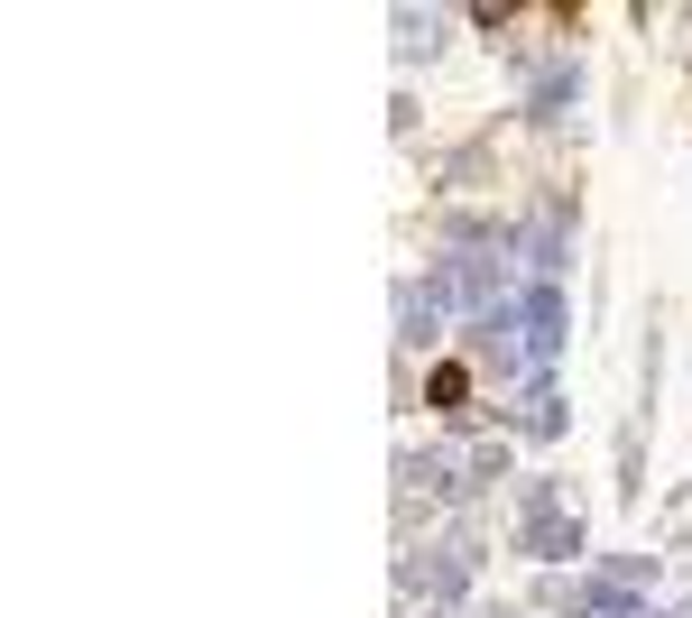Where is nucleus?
Listing matches in <instances>:
<instances>
[{
  "label": "nucleus",
  "mask_w": 692,
  "mask_h": 618,
  "mask_svg": "<svg viewBox=\"0 0 692 618\" xmlns=\"http://www.w3.org/2000/svg\"><path fill=\"white\" fill-rule=\"evenodd\" d=\"M471 397V370H461V360H444V370H434V406H461Z\"/></svg>",
  "instance_id": "nucleus-1"
}]
</instances>
